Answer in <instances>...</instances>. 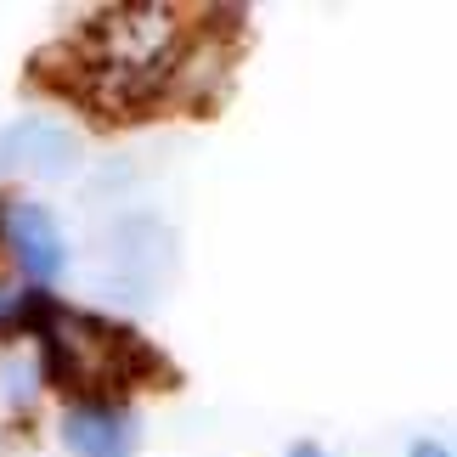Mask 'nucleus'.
<instances>
[{
  "label": "nucleus",
  "mask_w": 457,
  "mask_h": 457,
  "mask_svg": "<svg viewBox=\"0 0 457 457\" xmlns=\"http://www.w3.org/2000/svg\"><path fill=\"white\" fill-rule=\"evenodd\" d=\"M181 51L187 17L175 6H119L96 23L91 46L74 51V91H85L108 113L142 108L158 96V85H170Z\"/></svg>",
  "instance_id": "f257e3e1"
},
{
  "label": "nucleus",
  "mask_w": 457,
  "mask_h": 457,
  "mask_svg": "<svg viewBox=\"0 0 457 457\" xmlns=\"http://www.w3.org/2000/svg\"><path fill=\"white\" fill-rule=\"evenodd\" d=\"M29 328L40 333V367L51 384L74 390L85 401H108L113 390H130L142 373H153V356L142 350V339L102 316L85 311H62L40 300V311L29 316Z\"/></svg>",
  "instance_id": "f03ea898"
},
{
  "label": "nucleus",
  "mask_w": 457,
  "mask_h": 457,
  "mask_svg": "<svg viewBox=\"0 0 457 457\" xmlns=\"http://www.w3.org/2000/svg\"><path fill=\"white\" fill-rule=\"evenodd\" d=\"M170 249H175V243H170V232L153 215L119 220L113 232H108V277H102V283H108L119 300L142 305V300H153V294L164 288V277L175 266Z\"/></svg>",
  "instance_id": "7ed1b4c3"
},
{
  "label": "nucleus",
  "mask_w": 457,
  "mask_h": 457,
  "mask_svg": "<svg viewBox=\"0 0 457 457\" xmlns=\"http://www.w3.org/2000/svg\"><path fill=\"white\" fill-rule=\"evenodd\" d=\"M79 136L57 119H6L0 125V170L34 175V181H62L79 170Z\"/></svg>",
  "instance_id": "20e7f679"
},
{
  "label": "nucleus",
  "mask_w": 457,
  "mask_h": 457,
  "mask_svg": "<svg viewBox=\"0 0 457 457\" xmlns=\"http://www.w3.org/2000/svg\"><path fill=\"white\" fill-rule=\"evenodd\" d=\"M0 243H6V254L17 260V271L34 277V283H51V277L68 266L62 226L51 220V209H40V204H6L0 209Z\"/></svg>",
  "instance_id": "39448f33"
},
{
  "label": "nucleus",
  "mask_w": 457,
  "mask_h": 457,
  "mask_svg": "<svg viewBox=\"0 0 457 457\" xmlns=\"http://www.w3.org/2000/svg\"><path fill=\"white\" fill-rule=\"evenodd\" d=\"M62 446L74 457H136V418L119 401H79L62 412Z\"/></svg>",
  "instance_id": "423d86ee"
},
{
  "label": "nucleus",
  "mask_w": 457,
  "mask_h": 457,
  "mask_svg": "<svg viewBox=\"0 0 457 457\" xmlns=\"http://www.w3.org/2000/svg\"><path fill=\"white\" fill-rule=\"evenodd\" d=\"M412 457H452V452H446L441 441H418V446H412Z\"/></svg>",
  "instance_id": "0eeeda50"
},
{
  "label": "nucleus",
  "mask_w": 457,
  "mask_h": 457,
  "mask_svg": "<svg viewBox=\"0 0 457 457\" xmlns=\"http://www.w3.org/2000/svg\"><path fill=\"white\" fill-rule=\"evenodd\" d=\"M294 457H322V452H316V446H294Z\"/></svg>",
  "instance_id": "6e6552de"
}]
</instances>
